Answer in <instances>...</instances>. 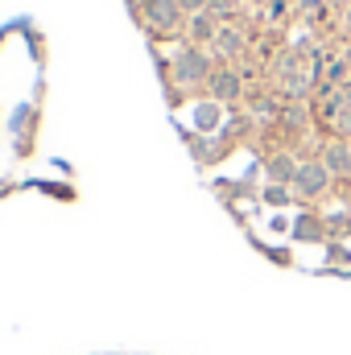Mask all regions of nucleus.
Returning a JSON list of instances; mask_svg holds the SVG:
<instances>
[{"instance_id": "nucleus-1", "label": "nucleus", "mask_w": 351, "mask_h": 355, "mask_svg": "<svg viewBox=\"0 0 351 355\" xmlns=\"http://www.w3.org/2000/svg\"><path fill=\"white\" fill-rule=\"evenodd\" d=\"M211 75H215L211 54H207L203 46H190V42L174 54V62H162V79H166V87H174V83H182V87H203Z\"/></svg>"}, {"instance_id": "nucleus-2", "label": "nucleus", "mask_w": 351, "mask_h": 355, "mask_svg": "<svg viewBox=\"0 0 351 355\" xmlns=\"http://www.w3.org/2000/svg\"><path fill=\"white\" fill-rule=\"evenodd\" d=\"M335 186V178L331 170L323 166V157H314V162H302L298 166V178H293V198H302V202H314V198H327V190Z\"/></svg>"}, {"instance_id": "nucleus-3", "label": "nucleus", "mask_w": 351, "mask_h": 355, "mask_svg": "<svg viewBox=\"0 0 351 355\" xmlns=\"http://www.w3.org/2000/svg\"><path fill=\"white\" fill-rule=\"evenodd\" d=\"M141 8H145V25L153 37H174L186 25V12L178 8V0H145Z\"/></svg>"}, {"instance_id": "nucleus-4", "label": "nucleus", "mask_w": 351, "mask_h": 355, "mask_svg": "<svg viewBox=\"0 0 351 355\" xmlns=\"http://www.w3.org/2000/svg\"><path fill=\"white\" fill-rule=\"evenodd\" d=\"M318 157H323V166L331 170V178H335V182L351 178V141H348V137H335V141H327Z\"/></svg>"}, {"instance_id": "nucleus-5", "label": "nucleus", "mask_w": 351, "mask_h": 355, "mask_svg": "<svg viewBox=\"0 0 351 355\" xmlns=\"http://www.w3.org/2000/svg\"><path fill=\"white\" fill-rule=\"evenodd\" d=\"M207 91H211L215 103H236L244 95V79L236 71H228V67H215V75L207 79Z\"/></svg>"}, {"instance_id": "nucleus-6", "label": "nucleus", "mask_w": 351, "mask_h": 355, "mask_svg": "<svg viewBox=\"0 0 351 355\" xmlns=\"http://www.w3.org/2000/svg\"><path fill=\"white\" fill-rule=\"evenodd\" d=\"M298 157L293 153H273L268 162H264V178L273 182V186H293V178H298Z\"/></svg>"}, {"instance_id": "nucleus-7", "label": "nucleus", "mask_w": 351, "mask_h": 355, "mask_svg": "<svg viewBox=\"0 0 351 355\" xmlns=\"http://www.w3.org/2000/svg\"><path fill=\"white\" fill-rule=\"evenodd\" d=\"M215 33H219V21H215L211 12H194V17H186V37H190V46H211Z\"/></svg>"}, {"instance_id": "nucleus-8", "label": "nucleus", "mask_w": 351, "mask_h": 355, "mask_svg": "<svg viewBox=\"0 0 351 355\" xmlns=\"http://www.w3.org/2000/svg\"><path fill=\"white\" fill-rule=\"evenodd\" d=\"M211 46H215V54H219V58H240V54H244V46H248V37H244L236 25H219V33H215V42H211Z\"/></svg>"}, {"instance_id": "nucleus-9", "label": "nucleus", "mask_w": 351, "mask_h": 355, "mask_svg": "<svg viewBox=\"0 0 351 355\" xmlns=\"http://www.w3.org/2000/svg\"><path fill=\"white\" fill-rule=\"evenodd\" d=\"M261 198L268 202V207H289V202H293V190H289V186H273V182H268V186L261 190Z\"/></svg>"}, {"instance_id": "nucleus-10", "label": "nucleus", "mask_w": 351, "mask_h": 355, "mask_svg": "<svg viewBox=\"0 0 351 355\" xmlns=\"http://www.w3.org/2000/svg\"><path fill=\"white\" fill-rule=\"evenodd\" d=\"M215 124H219V103H215V99L198 103V128H203V132H211Z\"/></svg>"}, {"instance_id": "nucleus-11", "label": "nucleus", "mask_w": 351, "mask_h": 355, "mask_svg": "<svg viewBox=\"0 0 351 355\" xmlns=\"http://www.w3.org/2000/svg\"><path fill=\"white\" fill-rule=\"evenodd\" d=\"M207 4H211V0H178V8H182L186 17H194V12H207Z\"/></svg>"}, {"instance_id": "nucleus-12", "label": "nucleus", "mask_w": 351, "mask_h": 355, "mask_svg": "<svg viewBox=\"0 0 351 355\" xmlns=\"http://www.w3.org/2000/svg\"><path fill=\"white\" fill-rule=\"evenodd\" d=\"M343 194H351V178H343Z\"/></svg>"}]
</instances>
